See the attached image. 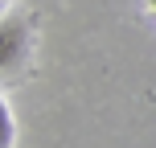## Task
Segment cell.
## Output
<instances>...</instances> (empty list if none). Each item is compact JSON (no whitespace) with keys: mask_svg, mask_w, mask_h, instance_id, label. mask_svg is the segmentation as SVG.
I'll return each instance as SVG.
<instances>
[{"mask_svg":"<svg viewBox=\"0 0 156 148\" xmlns=\"http://www.w3.org/2000/svg\"><path fill=\"white\" fill-rule=\"evenodd\" d=\"M148 4H152V13H156V0H148Z\"/></svg>","mask_w":156,"mask_h":148,"instance_id":"6da1fadb","label":"cell"}]
</instances>
